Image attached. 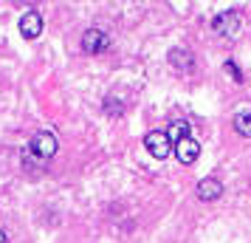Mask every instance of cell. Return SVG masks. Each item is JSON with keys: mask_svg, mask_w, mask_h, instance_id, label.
Segmentation results:
<instances>
[{"mask_svg": "<svg viewBox=\"0 0 251 243\" xmlns=\"http://www.w3.org/2000/svg\"><path fill=\"white\" fill-rule=\"evenodd\" d=\"M57 136L51 133V130H43V133H37L34 139L28 141V147H25V153H23V159L25 162H31L34 159L40 167H46V162L48 159H54L57 156Z\"/></svg>", "mask_w": 251, "mask_h": 243, "instance_id": "cell-1", "label": "cell"}, {"mask_svg": "<svg viewBox=\"0 0 251 243\" xmlns=\"http://www.w3.org/2000/svg\"><path fill=\"white\" fill-rule=\"evenodd\" d=\"M212 28H215V34H223L228 37V40H234V37L240 34V28H243V17H240V12H220L212 20Z\"/></svg>", "mask_w": 251, "mask_h": 243, "instance_id": "cell-2", "label": "cell"}, {"mask_svg": "<svg viewBox=\"0 0 251 243\" xmlns=\"http://www.w3.org/2000/svg\"><path fill=\"white\" fill-rule=\"evenodd\" d=\"M144 147H147V153L152 156V159H167L172 153V141L170 136H167V130H150L147 136H144Z\"/></svg>", "mask_w": 251, "mask_h": 243, "instance_id": "cell-3", "label": "cell"}, {"mask_svg": "<svg viewBox=\"0 0 251 243\" xmlns=\"http://www.w3.org/2000/svg\"><path fill=\"white\" fill-rule=\"evenodd\" d=\"M107 46H110V37L104 34L102 28H88V31L82 34V51H85V54H91V57L104 54Z\"/></svg>", "mask_w": 251, "mask_h": 243, "instance_id": "cell-4", "label": "cell"}, {"mask_svg": "<svg viewBox=\"0 0 251 243\" xmlns=\"http://www.w3.org/2000/svg\"><path fill=\"white\" fill-rule=\"evenodd\" d=\"M175 156H178V162L181 164H195L198 162V156H201V144L186 133V136H181V139H175Z\"/></svg>", "mask_w": 251, "mask_h": 243, "instance_id": "cell-5", "label": "cell"}, {"mask_svg": "<svg viewBox=\"0 0 251 243\" xmlns=\"http://www.w3.org/2000/svg\"><path fill=\"white\" fill-rule=\"evenodd\" d=\"M20 34L25 40H37V37L43 34V14L40 12H25L20 17Z\"/></svg>", "mask_w": 251, "mask_h": 243, "instance_id": "cell-6", "label": "cell"}, {"mask_svg": "<svg viewBox=\"0 0 251 243\" xmlns=\"http://www.w3.org/2000/svg\"><path fill=\"white\" fill-rule=\"evenodd\" d=\"M220 192H223V184H220L217 178H212V175L198 184V198H201V201H217Z\"/></svg>", "mask_w": 251, "mask_h": 243, "instance_id": "cell-7", "label": "cell"}, {"mask_svg": "<svg viewBox=\"0 0 251 243\" xmlns=\"http://www.w3.org/2000/svg\"><path fill=\"white\" fill-rule=\"evenodd\" d=\"M170 62L178 71H192L195 68V57L186 51V48H172L170 51Z\"/></svg>", "mask_w": 251, "mask_h": 243, "instance_id": "cell-8", "label": "cell"}, {"mask_svg": "<svg viewBox=\"0 0 251 243\" xmlns=\"http://www.w3.org/2000/svg\"><path fill=\"white\" fill-rule=\"evenodd\" d=\"M231 125H234V130H237L240 136L251 139V110H240V113H234Z\"/></svg>", "mask_w": 251, "mask_h": 243, "instance_id": "cell-9", "label": "cell"}, {"mask_svg": "<svg viewBox=\"0 0 251 243\" xmlns=\"http://www.w3.org/2000/svg\"><path fill=\"white\" fill-rule=\"evenodd\" d=\"M223 68L228 71V77H231L234 82H243V74H240V68L234 65V59H226V62H223Z\"/></svg>", "mask_w": 251, "mask_h": 243, "instance_id": "cell-10", "label": "cell"}, {"mask_svg": "<svg viewBox=\"0 0 251 243\" xmlns=\"http://www.w3.org/2000/svg\"><path fill=\"white\" fill-rule=\"evenodd\" d=\"M0 243H6V232L0 229Z\"/></svg>", "mask_w": 251, "mask_h": 243, "instance_id": "cell-11", "label": "cell"}]
</instances>
